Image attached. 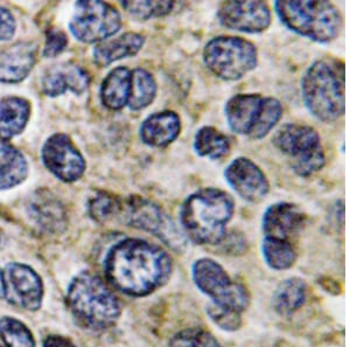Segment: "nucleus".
<instances>
[{
	"mask_svg": "<svg viewBox=\"0 0 350 347\" xmlns=\"http://www.w3.org/2000/svg\"><path fill=\"white\" fill-rule=\"evenodd\" d=\"M16 32V21L12 14L0 8V40H10Z\"/></svg>",
	"mask_w": 350,
	"mask_h": 347,
	"instance_id": "obj_36",
	"label": "nucleus"
},
{
	"mask_svg": "<svg viewBox=\"0 0 350 347\" xmlns=\"http://www.w3.org/2000/svg\"><path fill=\"white\" fill-rule=\"evenodd\" d=\"M283 117V105L275 97H264L262 112L259 116L258 123L251 135V140H262L269 135L272 129L279 123Z\"/></svg>",
	"mask_w": 350,
	"mask_h": 347,
	"instance_id": "obj_30",
	"label": "nucleus"
},
{
	"mask_svg": "<svg viewBox=\"0 0 350 347\" xmlns=\"http://www.w3.org/2000/svg\"><path fill=\"white\" fill-rule=\"evenodd\" d=\"M90 83L87 70L72 62L56 64L47 69L42 79V88L48 96L62 95L67 90L82 94Z\"/></svg>",
	"mask_w": 350,
	"mask_h": 347,
	"instance_id": "obj_17",
	"label": "nucleus"
},
{
	"mask_svg": "<svg viewBox=\"0 0 350 347\" xmlns=\"http://www.w3.org/2000/svg\"><path fill=\"white\" fill-rule=\"evenodd\" d=\"M264 97L259 94H237L228 101L226 118L232 131L251 137L258 123Z\"/></svg>",
	"mask_w": 350,
	"mask_h": 347,
	"instance_id": "obj_16",
	"label": "nucleus"
},
{
	"mask_svg": "<svg viewBox=\"0 0 350 347\" xmlns=\"http://www.w3.org/2000/svg\"><path fill=\"white\" fill-rule=\"evenodd\" d=\"M69 27L79 40L94 44L118 32L122 18L113 6L103 1H79Z\"/></svg>",
	"mask_w": 350,
	"mask_h": 347,
	"instance_id": "obj_10",
	"label": "nucleus"
},
{
	"mask_svg": "<svg viewBox=\"0 0 350 347\" xmlns=\"http://www.w3.org/2000/svg\"><path fill=\"white\" fill-rule=\"evenodd\" d=\"M157 82L152 74L143 68L132 72L131 92L129 99V107L132 110L148 108L157 96Z\"/></svg>",
	"mask_w": 350,
	"mask_h": 347,
	"instance_id": "obj_28",
	"label": "nucleus"
},
{
	"mask_svg": "<svg viewBox=\"0 0 350 347\" xmlns=\"http://www.w3.org/2000/svg\"><path fill=\"white\" fill-rule=\"evenodd\" d=\"M5 297L4 277H3V270L0 269V298Z\"/></svg>",
	"mask_w": 350,
	"mask_h": 347,
	"instance_id": "obj_38",
	"label": "nucleus"
},
{
	"mask_svg": "<svg viewBox=\"0 0 350 347\" xmlns=\"http://www.w3.org/2000/svg\"><path fill=\"white\" fill-rule=\"evenodd\" d=\"M120 199L109 196L107 193H100L89 201V214L98 222H105L118 216Z\"/></svg>",
	"mask_w": 350,
	"mask_h": 347,
	"instance_id": "obj_33",
	"label": "nucleus"
},
{
	"mask_svg": "<svg viewBox=\"0 0 350 347\" xmlns=\"http://www.w3.org/2000/svg\"><path fill=\"white\" fill-rule=\"evenodd\" d=\"M28 216L48 233H60L66 224V213L60 201L51 192L38 191L28 200Z\"/></svg>",
	"mask_w": 350,
	"mask_h": 347,
	"instance_id": "obj_18",
	"label": "nucleus"
},
{
	"mask_svg": "<svg viewBox=\"0 0 350 347\" xmlns=\"http://www.w3.org/2000/svg\"><path fill=\"white\" fill-rule=\"evenodd\" d=\"M181 132V120L171 110L148 116L140 127V138L153 148H165L173 143Z\"/></svg>",
	"mask_w": 350,
	"mask_h": 347,
	"instance_id": "obj_19",
	"label": "nucleus"
},
{
	"mask_svg": "<svg viewBox=\"0 0 350 347\" xmlns=\"http://www.w3.org/2000/svg\"><path fill=\"white\" fill-rule=\"evenodd\" d=\"M194 150L200 157L222 159L230 153V140L214 127H202L194 137Z\"/></svg>",
	"mask_w": 350,
	"mask_h": 347,
	"instance_id": "obj_26",
	"label": "nucleus"
},
{
	"mask_svg": "<svg viewBox=\"0 0 350 347\" xmlns=\"http://www.w3.org/2000/svg\"><path fill=\"white\" fill-rule=\"evenodd\" d=\"M125 224L140 231H148L159 237L173 250L181 252L186 246V239L178 229L173 220L163 208L142 196H129L120 200L118 216Z\"/></svg>",
	"mask_w": 350,
	"mask_h": 347,
	"instance_id": "obj_9",
	"label": "nucleus"
},
{
	"mask_svg": "<svg viewBox=\"0 0 350 347\" xmlns=\"http://www.w3.org/2000/svg\"><path fill=\"white\" fill-rule=\"evenodd\" d=\"M129 14L135 19L148 21L154 16H167L174 8V1H123Z\"/></svg>",
	"mask_w": 350,
	"mask_h": 347,
	"instance_id": "obj_32",
	"label": "nucleus"
},
{
	"mask_svg": "<svg viewBox=\"0 0 350 347\" xmlns=\"http://www.w3.org/2000/svg\"><path fill=\"white\" fill-rule=\"evenodd\" d=\"M42 159L53 175L68 183L80 179L85 170L83 157L66 135H54L46 142Z\"/></svg>",
	"mask_w": 350,
	"mask_h": 347,
	"instance_id": "obj_13",
	"label": "nucleus"
},
{
	"mask_svg": "<svg viewBox=\"0 0 350 347\" xmlns=\"http://www.w3.org/2000/svg\"><path fill=\"white\" fill-rule=\"evenodd\" d=\"M68 307L82 326L104 331L113 326L122 313L120 300L103 279L82 272L68 287Z\"/></svg>",
	"mask_w": 350,
	"mask_h": 347,
	"instance_id": "obj_4",
	"label": "nucleus"
},
{
	"mask_svg": "<svg viewBox=\"0 0 350 347\" xmlns=\"http://www.w3.org/2000/svg\"><path fill=\"white\" fill-rule=\"evenodd\" d=\"M304 103L308 112L325 123H332L346 112V67L338 59H321L310 64L301 80Z\"/></svg>",
	"mask_w": 350,
	"mask_h": 347,
	"instance_id": "obj_3",
	"label": "nucleus"
},
{
	"mask_svg": "<svg viewBox=\"0 0 350 347\" xmlns=\"http://www.w3.org/2000/svg\"><path fill=\"white\" fill-rule=\"evenodd\" d=\"M224 177L228 184L242 199L252 204L260 203L270 191L265 173L257 164L245 157H239L228 165Z\"/></svg>",
	"mask_w": 350,
	"mask_h": 347,
	"instance_id": "obj_14",
	"label": "nucleus"
},
{
	"mask_svg": "<svg viewBox=\"0 0 350 347\" xmlns=\"http://www.w3.org/2000/svg\"><path fill=\"white\" fill-rule=\"evenodd\" d=\"M36 64V47L18 42L0 53V82L16 83L24 80Z\"/></svg>",
	"mask_w": 350,
	"mask_h": 347,
	"instance_id": "obj_20",
	"label": "nucleus"
},
{
	"mask_svg": "<svg viewBox=\"0 0 350 347\" xmlns=\"http://www.w3.org/2000/svg\"><path fill=\"white\" fill-rule=\"evenodd\" d=\"M203 62L219 79L237 81L257 67L258 52L239 36H216L204 46Z\"/></svg>",
	"mask_w": 350,
	"mask_h": 347,
	"instance_id": "obj_7",
	"label": "nucleus"
},
{
	"mask_svg": "<svg viewBox=\"0 0 350 347\" xmlns=\"http://www.w3.org/2000/svg\"><path fill=\"white\" fill-rule=\"evenodd\" d=\"M0 337L8 347H36L32 332L21 320L12 317L0 320Z\"/></svg>",
	"mask_w": 350,
	"mask_h": 347,
	"instance_id": "obj_29",
	"label": "nucleus"
},
{
	"mask_svg": "<svg viewBox=\"0 0 350 347\" xmlns=\"http://www.w3.org/2000/svg\"><path fill=\"white\" fill-rule=\"evenodd\" d=\"M307 284L299 277H290L284 279L279 284L273 296L272 307L280 316H291L300 310L306 303Z\"/></svg>",
	"mask_w": 350,
	"mask_h": 347,
	"instance_id": "obj_24",
	"label": "nucleus"
},
{
	"mask_svg": "<svg viewBox=\"0 0 350 347\" xmlns=\"http://www.w3.org/2000/svg\"><path fill=\"white\" fill-rule=\"evenodd\" d=\"M5 297L10 303L27 311H36L44 298L40 276L26 264H10L3 272Z\"/></svg>",
	"mask_w": 350,
	"mask_h": 347,
	"instance_id": "obj_11",
	"label": "nucleus"
},
{
	"mask_svg": "<svg viewBox=\"0 0 350 347\" xmlns=\"http://www.w3.org/2000/svg\"><path fill=\"white\" fill-rule=\"evenodd\" d=\"M235 213V203L227 192L201 188L183 201L180 222L193 242L217 246L227 235V224Z\"/></svg>",
	"mask_w": 350,
	"mask_h": 347,
	"instance_id": "obj_2",
	"label": "nucleus"
},
{
	"mask_svg": "<svg viewBox=\"0 0 350 347\" xmlns=\"http://www.w3.org/2000/svg\"><path fill=\"white\" fill-rule=\"evenodd\" d=\"M272 143L287 157L295 175L304 178L313 176L326 165V155L321 138L313 127L300 123L284 124L277 130Z\"/></svg>",
	"mask_w": 350,
	"mask_h": 347,
	"instance_id": "obj_6",
	"label": "nucleus"
},
{
	"mask_svg": "<svg viewBox=\"0 0 350 347\" xmlns=\"http://www.w3.org/2000/svg\"><path fill=\"white\" fill-rule=\"evenodd\" d=\"M143 36L138 33H125L112 40L104 41L94 49V59L100 67H107L115 61L133 56L143 48Z\"/></svg>",
	"mask_w": 350,
	"mask_h": 347,
	"instance_id": "obj_21",
	"label": "nucleus"
},
{
	"mask_svg": "<svg viewBox=\"0 0 350 347\" xmlns=\"http://www.w3.org/2000/svg\"><path fill=\"white\" fill-rule=\"evenodd\" d=\"M193 281L200 292L208 296L213 304L243 313L250 304L245 287L235 282L215 259L203 257L193 264Z\"/></svg>",
	"mask_w": 350,
	"mask_h": 347,
	"instance_id": "obj_8",
	"label": "nucleus"
},
{
	"mask_svg": "<svg viewBox=\"0 0 350 347\" xmlns=\"http://www.w3.org/2000/svg\"><path fill=\"white\" fill-rule=\"evenodd\" d=\"M262 254L265 264L273 270H287L298 259L292 242L273 237H264Z\"/></svg>",
	"mask_w": 350,
	"mask_h": 347,
	"instance_id": "obj_27",
	"label": "nucleus"
},
{
	"mask_svg": "<svg viewBox=\"0 0 350 347\" xmlns=\"http://www.w3.org/2000/svg\"><path fill=\"white\" fill-rule=\"evenodd\" d=\"M306 224V216L295 204L278 203L267 208L262 220L265 237L288 241L300 234Z\"/></svg>",
	"mask_w": 350,
	"mask_h": 347,
	"instance_id": "obj_15",
	"label": "nucleus"
},
{
	"mask_svg": "<svg viewBox=\"0 0 350 347\" xmlns=\"http://www.w3.org/2000/svg\"><path fill=\"white\" fill-rule=\"evenodd\" d=\"M219 24L239 32L256 34L267 31L271 25V11L264 1L231 0L219 5Z\"/></svg>",
	"mask_w": 350,
	"mask_h": 347,
	"instance_id": "obj_12",
	"label": "nucleus"
},
{
	"mask_svg": "<svg viewBox=\"0 0 350 347\" xmlns=\"http://www.w3.org/2000/svg\"><path fill=\"white\" fill-rule=\"evenodd\" d=\"M66 46H67V38L64 36V33L52 29L51 32H48L46 47H44V55L48 56V57L56 56L64 51Z\"/></svg>",
	"mask_w": 350,
	"mask_h": 347,
	"instance_id": "obj_35",
	"label": "nucleus"
},
{
	"mask_svg": "<svg viewBox=\"0 0 350 347\" xmlns=\"http://www.w3.org/2000/svg\"><path fill=\"white\" fill-rule=\"evenodd\" d=\"M132 72L118 67L109 73L100 87L102 103L111 110H120L129 103L131 92Z\"/></svg>",
	"mask_w": 350,
	"mask_h": 347,
	"instance_id": "obj_22",
	"label": "nucleus"
},
{
	"mask_svg": "<svg viewBox=\"0 0 350 347\" xmlns=\"http://www.w3.org/2000/svg\"><path fill=\"white\" fill-rule=\"evenodd\" d=\"M44 347H76L72 340L62 335H49L44 342Z\"/></svg>",
	"mask_w": 350,
	"mask_h": 347,
	"instance_id": "obj_37",
	"label": "nucleus"
},
{
	"mask_svg": "<svg viewBox=\"0 0 350 347\" xmlns=\"http://www.w3.org/2000/svg\"><path fill=\"white\" fill-rule=\"evenodd\" d=\"M275 10L292 32L319 44L335 40L342 28V16L329 1L283 0L275 1Z\"/></svg>",
	"mask_w": 350,
	"mask_h": 347,
	"instance_id": "obj_5",
	"label": "nucleus"
},
{
	"mask_svg": "<svg viewBox=\"0 0 350 347\" xmlns=\"http://www.w3.org/2000/svg\"><path fill=\"white\" fill-rule=\"evenodd\" d=\"M31 114L27 101L21 97L0 100V140H11L24 130Z\"/></svg>",
	"mask_w": 350,
	"mask_h": 347,
	"instance_id": "obj_23",
	"label": "nucleus"
},
{
	"mask_svg": "<svg viewBox=\"0 0 350 347\" xmlns=\"http://www.w3.org/2000/svg\"><path fill=\"white\" fill-rule=\"evenodd\" d=\"M168 347H222L215 335L202 327H189L175 333Z\"/></svg>",
	"mask_w": 350,
	"mask_h": 347,
	"instance_id": "obj_31",
	"label": "nucleus"
},
{
	"mask_svg": "<svg viewBox=\"0 0 350 347\" xmlns=\"http://www.w3.org/2000/svg\"><path fill=\"white\" fill-rule=\"evenodd\" d=\"M27 162L12 145L0 142V190H8L24 181Z\"/></svg>",
	"mask_w": 350,
	"mask_h": 347,
	"instance_id": "obj_25",
	"label": "nucleus"
},
{
	"mask_svg": "<svg viewBox=\"0 0 350 347\" xmlns=\"http://www.w3.org/2000/svg\"><path fill=\"white\" fill-rule=\"evenodd\" d=\"M173 272L171 256L142 239L115 244L104 261L109 283L132 297H145L167 283Z\"/></svg>",
	"mask_w": 350,
	"mask_h": 347,
	"instance_id": "obj_1",
	"label": "nucleus"
},
{
	"mask_svg": "<svg viewBox=\"0 0 350 347\" xmlns=\"http://www.w3.org/2000/svg\"><path fill=\"white\" fill-rule=\"evenodd\" d=\"M207 313L215 325L224 331H237L242 326V313L239 312L211 303V305H208Z\"/></svg>",
	"mask_w": 350,
	"mask_h": 347,
	"instance_id": "obj_34",
	"label": "nucleus"
}]
</instances>
